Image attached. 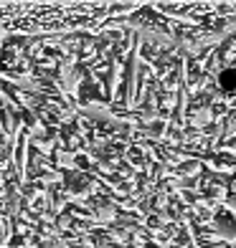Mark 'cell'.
<instances>
[{
  "mask_svg": "<svg viewBox=\"0 0 236 248\" xmlns=\"http://www.w3.org/2000/svg\"><path fill=\"white\" fill-rule=\"evenodd\" d=\"M107 10V5H0V26L20 31L94 26Z\"/></svg>",
  "mask_w": 236,
  "mask_h": 248,
  "instance_id": "6da1fadb",
  "label": "cell"
}]
</instances>
